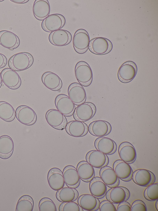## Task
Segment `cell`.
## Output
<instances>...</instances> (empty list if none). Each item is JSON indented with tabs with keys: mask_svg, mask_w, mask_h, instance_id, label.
Returning <instances> with one entry per match:
<instances>
[{
	"mask_svg": "<svg viewBox=\"0 0 158 211\" xmlns=\"http://www.w3.org/2000/svg\"><path fill=\"white\" fill-rule=\"evenodd\" d=\"M75 75L77 81L81 85L87 87L91 83L93 77L92 70L86 62L81 61L76 64Z\"/></svg>",
	"mask_w": 158,
	"mask_h": 211,
	"instance_id": "7a4b0ae2",
	"label": "cell"
},
{
	"mask_svg": "<svg viewBox=\"0 0 158 211\" xmlns=\"http://www.w3.org/2000/svg\"><path fill=\"white\" fill-rule=\"evenodd\" d=\"M55 103L57 110L66 116H72L75 109V104L66 95L60 94L55 98Z\"/></svg>",
	"mask_w": 158,
	"mask_h": 211,
	"instance_id": "9c48e42d",
	"label": "cell"
},
{
	"mask_svg": "<svg viewBox=\"0 0 158 211\" xmlns=\"http://www.w3.org/2000/svg\"><path fill=\"white\" fill-rule=\"evenodd\" d=\"M14 145L12 139L10 136L4 135L0 136V158L7 159L12 156Z\"/></svg>",
	"mask_w": 158,
	"mask_h": 211,
	"instance_id": "f1b7e54d",
	"label": "cell"
},
{
	"mask_svg": "<svg viewBox=\"0 0 158 211\" xmlns=\"http://www.w3.org/2000/svg\"><path fill=\"white\" fill-rule=\"evenodd\" d=\"M59 211H83L78 204L73 201L62 202L59 207Z\"/></svg>",
	"mask_w": 158,
	"mask_h": 211,
	"instance_id": "8d00e7d4",
	"label": "cell"
},
{
	"mask_svg": "<svg viewBox=\"0 0 158 211\" xmlns=\"http://www.w3.org/2000/svg\"><path fill=\"white\" fill-rule=\"evenodd\" d=\"M94 146L98 150L106 155L113 153L117 148L116 144L113 140L104 137H100L96 139Z\"/></svg>",
	"mask_w": 158,
	"mask_h": 211,
	"instance_id": "cb8c5ba5",
	"label": "cell"
},
{
	"mask_svg": "<svg viewBox=\"0 0 158 211\" xmlns=\"http://www.w3.org/2000/svg\"><path fill=\"white\" fill-rule=\"evenodd\" d=\"M15 117V111L13 107L7 102L0 101V118L6 122H11Z\"/></svg>",
	"mask_w": 158,
	"mask_h": 211,
	"instance_id": "d6a6232c",
	"label": "cell"
},
{
	"mask_svg": "<svg viewBox=\"0 0 158 211\" xmlns=\"http://www.w3.org/2000/svg\"><path fill=\"white\" fill-rule=\"evenodd\" d=\"M76 169L80 179L84 182H89L94 176V167L86 161L79 162L77 166Z\"/></svg>",
	"mask_w": 158,
	"mask_h": 211,
	"instance_id": "f546056e",
	"label": "cell"
},
{
	"mask_svg": "<svg viewBox=\"0 0 158 211\" xmlns=\"http://www.w3.org/2000/svg\"><path fill=\"white\" fill-rule=\"evenodd\" d=\"M34 206V200L29 195H25L19 199L16 206V211H32Z\"/></svg>",
	"mask_w": 158,
	"mask_h": 211,
	"instance_id": "836d02e7",
	"label": "cell"
},
{
	"mask_svg": "<svg viewBox=\"0 0 158 211\" xmlns=\"http://www.w3.org/2000/svg\"><path fill=\"white\" fill-rule=\"evenodd\" d=\"M112 48V44L110 40L105 37H99L90 41L88 48L92 53L102 55L110 52Z\"/></svg>",
	"mask_w": 158,
	"mask_h": 211,
	"instance_id": "3957f363",
	"label": "cell"
},
{
	"mask_svg": "<svg viewBox=\"0 0 158 211\" xmlns=\"http://www.w3.org/2000/svg\"><path fill=\"white\" fill-rule=\"evenodd\" d=\"M41 80L47 88L52 91H59L62 86L60 78L56 74L52 72H44L42 76Z\"/></svg>",
	"mask_w": 158,
	"mask_h": 211,
	"instance_id": "44dd1931",
	"label": "cell"
},
{
	"mask_svg": "<svg viewBox=\"0 0 158 211\" xmlns=\"http://www.w3.org/2000/svg\"><path fill=\"white\" fill-rule=\"evenodd\" d=\"M49 40L52 45L58 46L67 45L71 41L72 36L68 31L62 29L51 32L49 36Z\"/></svg>",
	"mask_w": 158,
	"mask_h": 211,
	"instance_id": "2e32d148",
	"label": "cell"
},
{
	"mask_svg": "<svg viewBox=\"0 0 158 211\" xmlns=\"http://www.w3.org/2000/svg\"><path fill=\"white\" fill-rule=\"evenodd\" d=\"M34 58L30 53L21 52L12 56L9 59L8 64L9 67L15 71L26 70L33 64Z\"/></svg>",
	"mask_w": 158,
	"mask_h": 211,
	"instance_id": "6da1fadb",
	"label": "cell"
},
{
	"mask_svg": "<svg viewBox=\"0 0 158 211\" xmlns=\"http://www.w3.org/2000/svg\"><path fill=\"white\" fill-rule=\"evenodd\" d=\"M77 203L82 209L88 211L98 210L100 204L98 198L89 194L80 196L78 198Z\"/></svg>",
	"mask_w": 158,
	"mask_h": 211,
	"instance_id": "4316f807",
	"label": "cell"
},
{
	"mask_svg": "<svg viewBox=\"0 0 158 211\" xmlns=\"http://www.w3.org/2000/svg\"><path fill=\"white\" fill-rule=\"evenodd\" d=\"M20 43L18 36L13 32L7 30L0 31V45L10 50L18 48Z\"/></svg>",
	"mask_w": 158,
	"mask_h": 211,
	"instance_id": "ffe728a7",
	"label": "cell"
},
{
	"mask_svg": "<svg viewBox=\"0 0 158 211\" xmlns=\"http://www.w3.org/2000/svg\"><path fill=\"white\" fill-rule=\"evenodd\" d=\"M79 193L75 188L69 187H63L57 191L56 197L57 200L62 202L74 201L77 199Z\"/></svg>",
	"mask_w": 158,
	"mask_h": 211,
	"instance_id": "1f68e13d",
	"label": "cell"
},
{
	"mask_svg": "<svg viewBox=\"0 0 158 211\" xmlns=\"http://www.w3.org/2000/svg\"><path fill=\"white\" fill-rule=\"evenodd\" d=\"M100 211H116V209L112 203L110 201L104 200L100 204Z\"/></svg>",
	"mask_w": 158,
	"mask_h": 211,
	"instance_id": "74e56055",
	"label": "cell"
},
{
	"mask_svg": "<svg viewBox=\"0 0 158 211\" xmlns=\"http://www.w3.org/2000/svg\"><path fill=\"white\" fill-rule=\"evenodd\" d=\"M146 205L143 201L140 200L134 201L131 206V211H147Z\"/></svg>",
	"mask_w": 158,
	"mask_h": 211,
	"instance_id": "f35d334b",
	"label": "cell"
},
{
	"mask_svg": "<svg viewBox=\"0 0 158 211\" xmlns=\"http://www.w3.org/2000/svg\"><path fill=\"white\" fill-rule=\"evenodd\" d=\"M45 118L48 124L57 129H63L67 123V120L65 116L55 109L48 110L46 113Z\"/></svg>",
	"mask_w": 158,
	"mask_h": 211,
	"instance_id": "30bf717a",
	"label": "cell"
},
{
	"mask_svg": "<svg viewBox=\"0 0 158 211\" xmlns=\"http://www.w3.org/2000/svg\"><path fill=\"white\" fill-rule=\"evenodd\" d=\"M99 174L102 181L108 187L112 188L118 185L119 178L114 169L111 167L105 166L101 168Z\"/></svg>",
	"mask_w": 158,
	"mask_h": 211,
	"instance_id": "603a6c76",
	"label": "cell"
},
{
	"mask_svg": "<svg viewBox=\"0 0 158 211\" xmlns=\"http://www.w3.org/2000/svg\"><path fill=\"white\" fill-rule=\"evenodd\" d=\"M96 111L95 105L90 102H84L75 109L73 113V117L76 120L85 122L91 119Z\"/></svg>",
	"mask_w": 158,
	"mask_h": 211,
	"instance_id": "52a82bcc",
	"label": "cell"
},
{
	"mask_svg": "<svg viewBox=\"0 0 158 211\" xmlns=\"http://www.w3.org/2000/svg\"><path fill=\"white\" fill-rule=\"evenodd\" d=\"M132 177L136 184L143 187L148 186L154 183L155 179L154 174L151 171L145 169H139L135 171Z\"/></svg>",
	"mask_w": 158,
	"mask_h": 211,
	"instance_id": "5bb4252c",
	"label": "cell"
},
{
	"mask_svg": "<svg viewBox=\"0 0 158 211\" xmlns=\"http://www.w3.org/2000/svg\"><path fill=\"white\" fill-rule=\"evenodd\" d=\"M86 161L93 167L99 168L106 165L109 162L107 156L98 150H92L86 154Z\"/></svg>",
	"mask_w": 158,
	"mask_h": 211,
	"instance_id": "e0dca14e",
	"label": "cell"
},
{
	"mask_svg": "<svg viewBox=\"0 0 158 211\" xmlns=\"http://www.w3.org/2000/svg\"><path fill=\"white\" fill-rule=\"evenodd\" d=\"M66 131L71 136L79 137L86 134L88 131L87 124L83 122L75 120L68 123L66 128Z\"/></svg>",
	"mask_w": 158,
	"mask_h": 211,
	"instance_id": "484cf974",
	"label": "cell"
},
{
	"mask_svg": "<svg viewBox=\"0 0 158 211\" xmlns=\"http://www.w3.org/2000/svg\"><path fill=\"white\" fill-rule=\"evenodd\" d=\"M2 80L1 74V73L0 72V88L1 87L2 84Z\"/></svg>",
	"mask_w": 158,
	"mask_h": 211,
	"instance_id": "7bdbcfd3",
	"label": "cell"
},
{
	"mask_svg": "<svg viewBox=\"0 0 158 211\" xmlns=\"http://www.w3.org/2000/svg\"><path fill=\"white\" fill-rule=\"evenodd\" d=\"M62 174L64 183L68 187L76 188L79 186L80 179L74 166L70 165L66 166Z\"/></svg>",
	"mask_w": 158,
	"mask_h": 211,
	"instance_id": "ac0fdd59",
	"label": "cell"
},
{
	"mask_svg": "<svg viewBox=\"0 0 158 211\" xmlns=\"http://www.w3.org/2000/svg\"><path fill=\"white\" fill-rule=\"evenodd\" d=\"M136 65L131 61L123 63L119 67L118 73V78L120 81L127 83L132 80L137 72Z\"/></svg>",
	"mask_w": 158,
	"mask_h": 211,
	"instance_id": "ba28073f",
	"label": "cell"
},
{
	"mask_svg": "<svg viewBox=\"0 0 158 211\" xmlns=\"http://www.w3.org/2000/svg\"><path fill=\"white\" fill-rule=\"evenodd\" d=\"M40 211H56L57 209L54 202L50 198L45 197L40 200L39 205Z\"/></svg>",
	"mask_w": 158,
	"mask_h": 211,
	"instance_id": "d590c367",
	"label": "cell"
},
{
	"mask_svg": "<svg viewBox=\"0 0 158 211\" xmlns=\"http://www.w3.org/2000/svg\"><path fill=\"white\" fill-rule=\"evenodd\" d=\"M90 42V38L87 32L82 28L77 30L75 32L73 40V48L79 54H83L87 50Z\"/></svg>",
	"mask_w": 158,
	"mask_h": 211,
	"instance_id": "277c9868",
	"label": "cell"
},
{
	"mask_svg": "<svg viewBox=\"0 0 158 211\" xmlns=\"http://www.w3.org/2000/svg\"><path fill=\"white\" fill-rule=\"evenodd\" d=\"M15 117L21 123L27 126L33 124L36 122L37 116L34 110L24 105L18 107L15 111Z\"/></svg>",
	"mask_w": 158,
	"mask_h": 211,
	"instance_id": "8992f818",
	"label": "cell"
},
{
	"mask_svg": "<svg viewBox=\"0 0 158 211\" xmlns=\"http://www.w3.org/2000/svg\"><path fill=\"white\" fill-rule=\"evenodd\" d=\"M13 2L17 4H24L29 1V0H10Z\"/></svg>",
	"mask_w": 158,
	"mask_h": 211,
	"instance_id": "b9f144b4",
	"label": "cell"
},
{
	"mask_svg": "<svg viewBox=\"0 0 158 211\" xmlns=\"http://www.w3.org/2000/svg\"><path fill=\"white\" fill-rule=\"evenodd\" d=\"M48 183L51 188L57 191L64 187L65 183L62 172L59 169L53 167L48 171L47 175Z\"/></svg>",
	"mask_w": 158,
	"mask_h": 211,
	"instance_id": "4fadbf2b",
	"label": "cell"
},
{
	"mask_svg": "<svg viewBox=\"0 0 158 211\" xmlns=\"http://www.w3.org/2000/svg\"><path fill=\"white\" fill-rule=\"evenodd\" d=\"M2 81L8 88L16 89L21 84V78L16 71L10 68L3 69L1 72Z\"/></svg>",
	"mask_w": 158,
	"mask_h": 211,
	"instance_id": "8fae6325",
	"label": "cell"
},
{
	"mask_svg": "<svg viewBox=\"0 0 158 211\" xmlns=\"http://www.w3.org/2000/svg\"><path fill=\"white\" fill-rule=\"evenodd\" d=\"M158 199L156 200V201L155 203V207L156 208L157 211H158Z\"/></svg>",
	"mask_w": 158,
	"mask_h": 211,
	"instance_id": "ee69618b",
	"label": "cell"
},
{
	"mask_svg": "<svg viewBox=\"0 0 158 211\" xmlns=\"http://www.w3.org/2000/svg\"><path fill=\"white\" fill-rule=\"evenodd\" d=\"M65 22V18L62 15L53 14L49 15L43 20L41 27L45 32H52L60 29Z\"/></svg>",
	"mask_w": 158,
	"mask_h": 211,
	"instance_id": "5b68a950",
	"label": "cell"
},
{
	"mask_svg": "<svg viewBox=\"0 0 158 211\" xmlns=\"http://www.w3.org/2000/svg\"><path fill=\"white\" fill-rule=\"evenodd\" d=\"M69 97L75 105H79L85 102L86 99L85 91L79 83L74 82L69 86L68 89Z\"/></svg>",
	"mask_w": 158,
	"mask_h": 211,
	"instance_id": "7c38bea8",
	"label": "cell"
},
{
	"mask_svg": "<svg viewBox=\"0 0 158 211\" xmlns=\"http://www.w3.org/2000/svg\"><path fill=\"white\" fill-rule=\"evenodd\" d=\"M111 128L109 123L102 120L94 121L89 124V131L91 134L99 137L106 135L110 132Z\"/></svg>",
	"mask_w": 158,
	"mask_h": 211,
	"instance_id": "83f0119b",
	"label": "cell"
},
{
	"mask_svg": "<svg viewBox=\"0 0 158 211\" xmlns=\"http://www.w3.org/2000/svg\"><path fill=\"white\" fill-rule=\"evenodd\" d=\"M116 211H131V206L128 202L124 201L119 203Z\"/></svg>",
	"mask_w": 158,
	"mask_h": 211,
	"instance_id": "ab89813d",
	"label": "cell"
},
{
	"mask_svg": "<svg viewBox=\"0 0 158 211\" xmlns=\"http://www.w3.org/2000/svg\"><path fill=\"white\" fill-rule=\"evenodd\" d=\"M32 11L37 19L42 20L49 15L50 7L47 0H35L33 5Z\"/></svg>",
	"mask_w": 158,
	"mask_h": 211,
	"instance_id": "d4e9b609",
	"label": "cell"
},
{
	"mask_svg": "<svg viewBox=\"0 0 158 211\" xmlns=\"http://www.w3.org/2000/svg\"><path fill=\"white\" fill-rule=\"evenodd\" d=\"M7 63V59L6 57L0 53V68L4 67Z\"/></svg>",
	"mask_w": 158,
	"mask_h": 211,
	"instance_id": "60d3db41",
	"label": "cell"
},
{
	"mask_svg": "<svg viewBox=\"0 0 158 211\" xmlns=\"http://www.w3.org/2000/svg\"><path fill=\"white\" fill-rule=\"evenodd\" d=\"M89 187L91 194L98 198H102L106 193V185L100 177L94 178L90 181Z\"/></svg>",
	"mask_w": 158,
	"mask_h": 211,
	"instance_id": "4dcf8cb0",
	"label": "cell"
},
{
	"mask_svg": "<svg viewBox=\"0 0 158 211\" xmlns=\"http://www.w3.org/2000/svg\"><path fill=\"white\" fill-rule=\"evenodd\" d=\"M113 168L118 178L125 181L131 180L133 174L131 167L128 163L122 160L115 161Z\"/></svg>",
	"mask_w": 158,
	"mask_h": 211,
	"instance_id": "d6986e66",
	"label": "cell"
},
{
	"mask_svg": "<svg viewBox=\"0 0 158 211\" xmlns=\"http://www.w3.org/2000/svg\"><path fill=\"white\" fill-rule=\"evenodd\" d=\"M144 196L145 199L150 201H154L158 199V183H152L145 189Z\"/></svg>",
	"mask_w": 158,
	"mask_h": 211,
	"instance_id": "e575fe53",
	"label": "cell"
},
{
	"mask_svg": "<svg viewBox=\"0 0 158 211\" xmlns=\"http://www.w3.org/2000/svg\"><path fill=\"white\" fill-rule=\"evenodd\" d=\"M4 1V0H0V2H2V1Z\"/></svg>",
	"mask_w": 158,
	"mask_h": 211,
	"instance_id": "f6af8a7d",
	"label": "cell"
},
{
	"mask_svg": "<svg viewBox=\"0 0 158 211\" xmlns=\"http://www.w3.org/2000/svg\"><path fill=\"white\" fill-rule=\"evenodd\" d=\"M130 196L128 190L123 187H115L109 189L106 195V199L114 204H119L127 200Z\"/></svg>",
	"mask_w": 158,
	"mask_h": 211,
	"instance_id": "9a60e30c",
	"label": "cell"
},
{
	"mask_svg": "<svg viewBox=\"0 0 158 211\" xmlns=\"http://www.w3.org/2000/svg\"><path fill=\"white\" fill-rule=\"evenodd\" d=\"M118 152L121 160L128 164L133 162L136 159V150L133 145L128 142H125L121 144Z\"/></svg>",
	"mask_w": 158,
	"mask_h": 211,
	"instance_id": "7402d4cb",
	"label": "cell"
}]
</instances>
